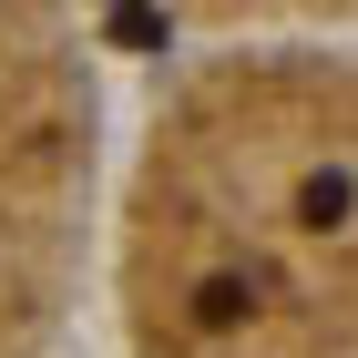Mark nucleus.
I'll return each mask as SVG.
<instances>
[{
    "label": "nucleus",
    "mask_w": 358,
    "mask_h": 358,
    "mask_svg": "<svg viewBox=\"0 0 358 358\" xmlns=\"http://www.w3.org/2000/svg\"><path fill=\"white\" fill-rule=\"evenodd\" d=\"M123 358H358V41H194L113 164Z\"/></svg>",
    "instance_id": "f257e3e1"
},
{
    "label": "nucleus",
    "mask_w": 358,
    "mask_h": 358,
    "mask_svg": "<svg viewBox=\"0 0 358 358\" xmlns=\"http://www.w3.org/2000/svg\"><path fill=\"white\" fill-rule=\"evenodd\" d=\"M103 0H0V358H62L113 236Z\"/></svg>",
    "instance_id": "f03ea898"
},
{
    "label": "nucleus",
    "mask_w": 358,
    "mask_h": 358,
    "mask_svg": "<svg viewBox=\"0 0 358 358\" xmlns=\"http://www.w3.org/2000/svg\"><path fill=\"white\" fill-rule=\"evenodd\" d=\"M185 41H358V0H154Z\"/></svg>",
    "instance_id": "7ed1b4c3"
}]
</instances>
